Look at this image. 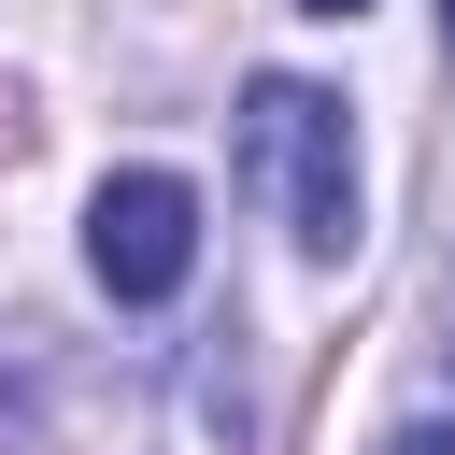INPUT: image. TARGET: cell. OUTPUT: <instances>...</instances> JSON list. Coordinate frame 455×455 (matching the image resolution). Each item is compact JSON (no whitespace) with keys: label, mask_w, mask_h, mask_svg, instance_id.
Here are the masks:
<instances>
[{"label":"cell","mask_w":455,"mask_h":455,"mask_svg":"<svg viewBox=\"0 0 455 455\" xmlns=\"http://www.w3.org/2000/svg\"><path fill=\"white\" fill-rule=\"evenodd\" d=\"M242 185L284 213L299 256H341L355 242V128H341V100L299 85V71L242 85Z\"/></svg>","instance_id":"obj_1"},{"label":"cell","mask_w":455,"mask_h":455,"mask_svg":"<svg viewBox=\"0 0 455 455\" xmlns=\"http://www.w3.org/2000/svg\"><path fill=\"white\" fill-rule=\"evenodd\" d=\"M85 270H100L114 299H171V284L199 270V185H185V171H114V185L85 199Z\"/></svg>","instance_id":"obj_2"},{"label":"cell","mask_w":455,"mask_h":455,"mask_svg":"<svg viewBox=\"0 0 455 455\" xmlns=\"http://www.w3.org/2000/svg\"><path fill=\"white\" fill-rule=\"evenodd\" d=\"M398 455H455V427H398Z\"/></svg>","instance_id":"obj_3"},{"label":"cell","mask_w":455,"mask_h":455,"mask_svg":"<svg viewBox=\"0 0 455 455\" xmlns=\"http://www.w3.org/2000/svg\"><path fill=\"white\" fill-rule=\"evenodd\" d=\"M441 57H455V0H441Z\"/></svg>","instance_id":"obj_4"},{"label":"cell","mask_w":455,"mask_h":455,"mask_svg":"<svg viewBox=\"0 0 455 455\" xmlns=\"http://www.w3.org/2000/svg\"><path fill=\"white\" fill-rule=\"evenodd\" d=\"M299 14H355V0H299Z\"/></svg>","instance_id":"obj_5"}]
</instances>
